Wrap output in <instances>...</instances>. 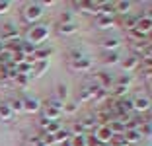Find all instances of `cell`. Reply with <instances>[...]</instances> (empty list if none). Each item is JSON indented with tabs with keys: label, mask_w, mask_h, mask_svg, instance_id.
<instances>
[{
	"label": "cell",
	"mask_w": 152,
	"mask_h": 146,
	"mask_svg": "<svg viewBox=\"0 0 152 146\" xmlns=\"http://www.w3.org/2000/svg\"><path fill=\"white\" fill-rule=\"evenodd\" d=\"M41 14H43V6L41 4H33V6H27L26 8L27 20H37V18H41Z\"/></svg>",
	"instance_id": "1"
},
{
	"label": "cell",
	"mask_w": 152,
	"mask_h": 146,
	"mask_svg": "<svg viewBox=\"0 0 152 146\" xmlns=\"http://www.w3.org/2000/svg\"><path fill=\"white\" fill-rule=\"evenodd\" d=\"M96 138H98V142H107V140H111L113 134H111V131H109L107 125H102V127L98 128V133H96Z\"/></svg>",
	"instance_id": "2"
},
{
	"label": "cell",
	"mask_w": 152,
	"mask_h": 146,
	"mask_svg": "<svg viewBox=\"0 0 152 146\" xmlns=\"http://www.w3.org/2000/svg\"><path fill=\"white\" fill-rule=\"evenodd\" d=\"M23 111H27V113H37V111H39V101H37V99H23Z\"/></svg>",
	"instance_id": "3"
},
{
	"label": "cell",
	"mask_w": 152,
	"mask_h": 146,
	"mask_svg": "<svg viewBox=\"0 0 152 146\" xmlns=\"http://www.w3.org/2000/svg\"><path fill=\"white\" fill-rule=\"evenodd\" d=\"M148 105H150L148 97H139V99H134V101H133V109H137V111H146Z\"/></svg>",
	"instance_id": "4"
},
{
	"label": "cell",
	"mask_w": 152,
	"mask_h": 146,
	"mask_svg": "<svg viewBox=\"0 0 152 146\" xmlns=\"http://www.w3.org/2000/svg\"><path fill=\"white\" fill-rule=\"evenodd\" d=\"M72 66L78 70H86V68H90V61L88 58H76V61H72Z\"/></svg>",
	"instance_id": "5"
},
{
	"label": "cell",
	"mask_w": 152,
	"mask_h": 146,
	"mask_svg": "<svg viewBox=\"0 0 152 146\" xmlns=\"http://www.w3.org/2000/svg\"><path fill=\"white\" fill-rule=\"evenodd\" d=\"M98 26L99 27H107V26H113V18L111 16H103V14H98Z\"/></svg>",
	"instance_id": "6"
},
{
	"label": "cell",
	"mask_w": 152,
	"mask_h": 146,
	"mask_svg": "<svg viewBox=\"0 0 152 146\" xmlns=\"http://www.w3.org/2000/svg\"><path fill=\"white\" fill-rule=\"evenodd\" d=\"M125 133H127V138H125L127 144H129V142H139L140 138H142L139 131H125Z\"/></svg>",
	"instance_id": "7"
},
{
	"label": "cell",
	"mask_w": 152,
	"mask_h": 146,
	"mask_svg": "<svg viewBox=\"0 0 152 146\" xmlns=\"http://www.w3.org/2000/svg\"><path fill=\"white\" fill-rule=\"evenodd\" d=\"M47 68H49V61H41V62H39V66H37V70H33L31 74L35 76V78H39V76L43 74V72L47 70Z\"/></svg>",
	"instance_id": "8"
},
{
	"label": "cell",
	"mask_w": 152,
	"mask_h": 146,
	"mask_svg": "<svg viewBox=\"0 0 152 146\" xmlns=\"http://www.w3.org/2000/svg\"><path fill=\"white\" fill-rule=\"evenodd\" d=\"M98 80H99V84H102V90L109 88V84H111V78H109L107 74H103V72H99V74H98Z\"/></svg>",
	"instance_id": "9"
},
{
	"label": "cell",
	"mask_w": 152,
	"mask_h": 146,
	"mask_svg": "<svg viewBox=\"0 0 152 146\" xmlns=\"http://www.w3.org/2000/svg\"><path fill=\"white\" fill-rule=\"evenodd\" d=\"M58 131H61V125L57 123V121H49V125H47V134H57Z\"/></svg>",
	"instance_id": "10"
},
{
	"label": "cell",
	"mask_w": 152,
	"mask_h": 146,
	"mask_svg": "<svg viewBox=\"0 0 152 146\" xmlns=\"http://www.w3.org/2000/svg\"><path fill=\"white\" fill-rule=\"evenodd\" d=\"M68 137H70V134H68L66 131H58L57 134H53V140H55V144H57V142H66Z\"/></svg>",
	"instance_id": "11"
},
{
	"label": "cell",
	"mask_w": 152,
	"mask_h": 146,
	"mask_svg": "<svg viewBox=\"0 0 152 146\" xmlns=\"http://www.w3.org/2000/svg\"><path fill=\"white\" fill-rule=\"evenodd\" d=\"M10 111H23V101L22 99H12V101L8 103Z\"/></svg>",
	"instance_id": "12"
},
{
	"label": "cell",
	"mask_w": 152,
	"mask_h": 146,
	"mask_svg": "<svg viewBox=\"0 0 152 146\" xmlns=\"http://www.w3.org/2000/svg\"><path fill=\"white\" fill-rule=\"evenodd\" d=\"M74 31H76L74 23H63V26H61V33H64V35H70V33H74Z\"/></svg>",
	"instance_id": "13"
},
{
	"label": "cell",
	"mask_w": 152,
	"mask_h": 146,
	"mask_svg": "<svg viewBox=\"0 0 152 146\" xmlns=\"http://www.w3.org/2000/svg\"><path fill=\"white\" fill-rule=\"evenodd\" d=\"M103 47L107 49V51H113V49L119 47V39H105L103 41Z\"/></svg>",
	"instance_id": "14"
},
{
	"label": "cell",
	"mask_w": 152,
	"mask_h": 146,
	"mask_svg": "<svg viewBox=\"0 0 152 146\" xmlns=\"http://www.w3.org/2000/svg\"><path fill=\"white\" fill-rule=\"evenodd\" d=\"M131 2H115V10L117 12H129Z\"/></svg>",
	"instance_id": "15"
},
{
	"label": "cell",
	"mask_w": 152,
	"mask_h": 146,
	"mask_svg": "<svg viewBox=\"0 0 152 146\" xmlns=\"http://www.w3.org/2000/svg\"><path fill=\"white\" fill-rule=\"evenodd\" d=\"M57 96H58V99H66V97H68L66 86H58V88H57Z\"/></svg>",
	"instance_id": "16"
},
{
	"label": "cell",
	"mask_w": 152,
	"mask_h": 146,
	"mask_svg": "<svg viewBox=\"0 0 152 146\" xmlns=\"http://www.w3.org/2000/svg\"><path fill=\"white\" fill-rule=\"evenodd\" d=\"M10 115H12L10 107H8V105H0V117H2V119H8Z\"/></svg>",
	"instance_id": "17"
},
{
	"label": "cell",
	"mask_w": 152,
	"mask_h": 146,
	"mask_svg": "<svg viewBox=\"0 0 152 146\" xmlns=\"http://www.w3.org/2000/svg\"><path fill=\"white\" fill-rule=\"evenodd\" d=\"M137 64H139V61H137V58H129L127 62H123V68H125V70H131V68H134Z\"/></svg>",
	"instance_id": "18"
},
{
	"label": "cell",
	"mask_w": 152,
	"mask_h": 146,
	"mask_svg": "<svg viewBox=\"0 0 152 146\" xmlns=\"http://www.w3.org/2000/svg\"><path fill=\"white\" fill-rule=\"evenodd\" d=\"M129 33H131V37H134V39H144V37H146V33H142V31H139V29H131Z\"/></svg>",
	"instance_id": "19"
},
{
	"label": "cell",
	"mask_w": 152,
	"mask_h": 146,
	"mask_svg": "<svg viewBox=\"0 0 152 146\" xmlns=\"http://www.w3.org/2000/svg\"><path fill=\"white\" fill-rule=\"evenodd\" d=\"M16 82H18L20 86H26L27 82H29V76H16Z\"/></svg>",
	"instance_id": "20"
},
{
	"label": "cell",
	"mask_w": 152,
	"mask_h": 146,
	"mask_svg": "<svg viewBox=\"0 0 152 146\" xmlns=\"http://www.w3.org/2000/svg\"><path fill=\"white\" fill-rule=\"evenodd\" d=\"M49 55H51V51H49V49H47V51L43 49V51H37V53H35V57H37V58H45V57H49Z\"/></svg>",
	"instance_id": "21"
},
{
	"label": "cell",
	"mask_w": 152,
	"mask_h": 146,
	"mask_svg": "<svg viewBox=\"0 0 152 146\" xmlns=\"http://www.w3.org/2000/svg\"><path fill=\"white\" fill-rule=\"evenodd\" d=\"M64 111H66V113H74L76 111V103H66V105H64Z\"/></svg>",
	"instance_id": "22"
},
{
	"label": "cell",
	"mask_w": 152,
	"mask_h": 146,
	"mask_svg": "<svg viewBox=\"0 0 152 146\" xmlns=\"http://www.w3.org/2000/svg\"><path fill=\"white\" fill-rule=\"evenodd\" d=\"M115 93H117V96H123V93H127V88H125V86H117Z\"/></svg>",
	"instance_id": "23"
},
{
	"label": "cell",
	"mask_w": 152,
	"mask_h": 146,
	"mask_svg": "<svg viewBox=\"0 0 152 146\" xmlns=\"http://www.w3.org/2000/svg\"><path fill=\"white\" fill-rule=\"evenodd\" d=\"M105 62H109V64H111V62H117V55H107V57H105Z\"/></svg>",
	"instance_id": "24"
},
{
	"label": "cell",
	"mask_w": 152,
	"mask_h": 146,
	"mask_svg": "<svg viewBox=\"0 0 152 146\" xmlns=\"http://www.w3.org/2000/svg\"><path fill=\"white\" fill-rule=\"evenodd\" d=\"M10 8V4L8 2H4V4H0V12H4V10H8Z\"/></svg>",
	"instance_id": "25"
}]
</instances>
